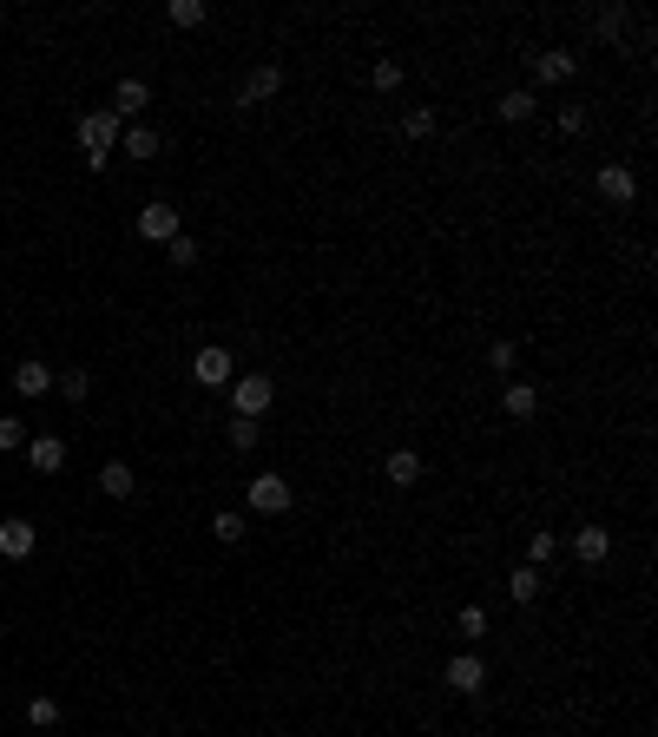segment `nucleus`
Masks as SVG:
<instances>
[{
    "label": "nucleus",
    "instance_id": "nucleus-1",
    "mask_svg": "<svg viewBox=\"0 0 658 737\" xmlns=\"http://www.w3.org/2000/svg\"><path fill=\"white\" fill-rule=\"evenodd\" d=\"M119 112L112 106H99V112H86V119H79L73 126V139H79V152H86V165H93V172H106L112 165V145H119Z\"/></svg>",
    "mask_w": 658,
    "mask_h": 737
},
{
    "label": "nucleus",
    "instance_id": "nucleus-12",
    "mask_svg": "<svg viewBox=\"0 0 658 737\" xmlns=\"http://www.w3.org/2000/svg\"><path fill=\"white\" fill-rule=\"evenodd\" d=\"M599 191H606L612 204H632L639 198V178H632V165H599Z\"/></svg>",
    "mask_w": 658,
    "mask_h": 737
},
{
    "label": "nucleus",
    "instance_id": "nucleus-10",
    "mask_svg": "<svg viewBox=\"0 0 658 737\" xmlns=\"http://www.w3.org/2000/svg\"><path fill=\"white\" fill-rule=\"evenodd\" d=\"M27 461H33V474H60L66 468V441L60 435H33L27 441Z\"/></svg>",
    "mask_w": 658,
    "mask_h": 737
},
{
    "label": "nucleus",
    "instance_id": "nucleus-26",
    "mask_svg": "<svg viewBox=\"0 0 658 737\" xmlns=\"http://www.w3.org/2000/svg\"><path fill=\"white\" fill-rule=\"evenodd\" d=\"M165 14H172V27H204V14H211V7H204V0H172Z\"/></svg>",
    "mask_w": 658,
    "mask_h": 737
},
{
    "label": "nucleus",
    "instance_id": "nucleus-3",
    "mask_svg": "<svg viewBox=\"0 0 658 737\" xmlns=\"http://www.w3.org/2000/svg\"><path fill=\"white\" fill-rule=\"evenodd\" d=\"M231 349H218V343H204L198 356H191V376H198V389H231Z\"/></svg>",
    "mask_w": 658,
    "mask_h": 737
},
{
    "label": "nucleus",
    "instance_id": "nucleus-32",
    "mask_svg": "<svg viewBox=\"0 0 658 737\" xmlns=\"http://www.w3.org/2000/svg\"><path fill=\"white\" fill-rule=\"evenodd\" d=\"M487 369H501V376L514 382V343H494V349H487Z\"/></svg>",
    "mask_w": 658,
    "mask_h": 737
},
{
    "label": "nucleus",
    "instance_id": "nucleus-20",
    "mask_svg": "<svg viewBox=\"0 0 658 737\" xmlns=\"http://www.w3.org/2000/svg\"><path fill=\"white\" fill-rule=\"evenodd\" d=\"M27 724H33V731H53V724H60V698H47V691L27 698Z\"/></svg>",
    "mask_w": 658,
    "mask_h": 737
},
{
    "label": "nucleus",
    "instance_id": "nucleus-13",
    "mask_svg": "<svg viewBox=\"0 0 658 737\" xmlns=\"http://www.w3.org/2000/svg\"><path fill=\"white\" fill-rule=\"evenodd\" d=\"M501 408H507V422H533V415H540V389H533V382H507Z\"/></svg>",
    "mask_w": 658,
    "mask_h": 737
},
{
    "label": "nucleus",
    "instance_id": "nucleus-19",
    "mask_svg": "<svg viewBox=\"0 0 658 737\" xmlns=\"http://www.w3.org/2000/svg\"><path fill=\"white\" fill-rule=\"evenodd\" d=\"M211 534H218L224 547H237V540L251 534V520H244V514H231V507H224V514H211Z\"/></svg>",
    "mask_w": 658,
    "mask_h": 737
},
{
    "label": "nucleus",
    "instance_id": "nucleus-4",
    "mask_svg": "<svg viewBox=\"0 0 658 737\" xmlns=\"http://www.w3.org/2000/svg\"><path fill=\"white\" fill-rule=\"evenodd\" d=\"M441 685L461 691V698H474V691H487V665L474 659V652H455V659H448V672H441Z\"/></svg>",
    "mask_w": 658,
    "mask_h": 737
},
{
    "label": "nucleus",
    "instance_id": "nucleus-8",
    "mask_svg": "<svg viewBox=\"0 0 658 737\" xmlns=\"http://www.w3.org/2000/svg\"><path fill=\"white\" fill-rule=\"evenodd\" d=\"M145 106H152V86H145V79H119V86H112V112H119V126L139 119Z\"/></svg>",
    "mask_w": 658,
    "mask_h": 737
},
{
    "label": "nucleus",
    "instance_id": "nucleus-21",
    "mask_svg": "<svg viewBox=\"0 0 658 737\" xmlns=\"http://www.w3.org/2000/svg\"><path fill=\"white\" fill-rule=\"evenodd\" d=\"M507 593H514L520 606H533V599H540V566H514V580H507Z\"/></svg>",
    "mask_w": 658,
    "mask_h": 737
},
{
    "label": "nucleus",
    "instance_id": "nucleus-22",
    "mask_svg": "<svg viewBox=\"0 0 658 737\" xmlns=\"http://www.w3.org/2000/svg\"><path fill=\"white\" fill-rule=\"evenodd\" d=\"M53 389H60L66 402H86V395H93V376H86V369H66V376H53Z\"/></svg>",
    "mask_w": 658,
    "mask_h": 737
},
{
    "label": "nucleus",
    "instance_id": "nucleus-23",
    "mask_svg": "<svg viewBox=\"0 0 658 737\" xmlns=\"http://www.w3.org/2000/svg\"><path fill=\"white\" fill-rule=\"evenodd\" d=\"M593 27L606 33V40H619V33L632 27V7H599V14H593Z\"/></svg>",
    "mask_w": 658,
    "mask_h": 737
},
{
    "label": "nucleus",
    "instance_id": "nucleus-14",
    "mask_svg": "<svg viewBox=\"0 0 658 737\" xmlns=\"http://www.w3.org/2000/svg\"><path fill=\"white\" fill-rule=\"evenodd\" d=\"M573 553H580V566H599L612 553V534L606 527H580V534H573Z\"/></svg>",
    "mask_w": 658,
    "mask_h": 737
},
{
    "label": "nucleus",
    "instance_id": "nucleus-17",
    "mask_svg": "<svg viewBox=\"0 0 658 737\" xmlns=\"http://www.w3.org/2000/svg\"><path fill=\"white\" fill-rule=\"evenodd\" d=\"M14 389L20 395H47L53 389V369H47V362H20V369H14Z\"/></svg>",
    "mask_w": 658,
    "mask_h": 737
},
{
    "label": "nucleus",
    "instance_id": "nucleus-7",
    "mask_svg": "<svg viewBox=\"0 0 658 737\" xmlns=\"http://www.w3.org/2000/svg\"><path fill=\"white\" fill-rule=\"evenodd\" d=\"M251 507H257V514H290V481H283V474H257V481H251Z\"/></svg>",
    "mask_w": 658,
    "mask_h": 737
},
{
    "label": "nucleus",
    "instance_id": "nucleus-28",
    "mask_svg": "<svg viewBox=\"0 0 658 737\" xmlns=\"http://www.w3.org/2000/svg\"><path fill=\"white\" fill-rule=\"evenodd\" d=\"M165 257H172V270H191V264H198V237H185V231H178L172 244H165Z\"/></svg>",
    "mask_w": 658,
    "mask_h": 737
},
{
    "label": "nucleus",
    "instance_id": "nucleus-2",
    "mask_svg": "<svg viewBox=\"0 0 658 737\" xmlns=\"http://www.w3.org/2000/svg\"><path fill=\"white\" fill-rule=\"evenodd\" d=\"M270 395H277V382H270V376H257V369H251V376H231V408L244 415V422H257V415H264V408H270Z\"/></svg>",
    "mask_w": 658,
    "mask_h": 737
},
{
    "label": "nucleus",
    "instance_id": "nucleus-16",
    "mask_svg": "<svg viewBox=\"0 0 658 737\" xmlns=\"http://www.w3.org/2000/svg\"><path fill=\"white\" fill-rule=\"evenodd\" d=\"M99 487H106L112 501H126L132 487H139V474H132V468H126V461H106V468H99Z\"/></svg>",
    "mask_w": 658,
    "mask_h": 737
},
{
    "label": "nucleus",
    "instance_id": "nucleus-34",
    "mask_svg": "<svg viewBox=\"0 0 658 737\" xmlns=\"http://www.w3.org/2000/svg\"><path fill=\"white\" fill-rule=\"evenodd\" d=\"M487 632V612L481 606H461V639H481Z\"/></svg>",
    "mask_w": 658,
    "mask_h": 737
},
{
    "label": "nucleus",
    "instance_id": "nucleus-5",
    "mask_svg": "<svg viewBox=\"0 0 658 737\" xmlns=\"http://www.w3.org/2000/svg\"><path fill=\"white\" fill-rule=\"evenodd\" d=\"M283 93V66H251L244 86H237V106H264V99Z\"/></svg>",
    "mask_w": 658,
    "mask_h": 737
},
{
    "label": "nucleus",
    "instance_id": "nucleus-18",
    "mask_svg": "<svg viewBox=\"0 0 658 737\" xmlns=\"http://www.w3.org/2000/svg\"><path fill=\"white\" fill-rule=\"evenodd\" d=\"M119 145H126V158H158V145H165V139H158L152 126H126V132H119Z\"/></svg>",
    "mask_w": 658,
    "mask_h": 737
},
{
    "label": "nucleus",
    "instance_id": "nucleus-31",
    "mask_svg": "<svg viewBox=\"0 0 658 737\" xmlns=\"http://www.w3.org/2000/svg\"><path fill=\"white\" fill-rule=\"evenodd\" d=\"M527 553H533V566H540V560H553V553H560V534H547V527H540V534L527 540Z\"/></svg>",
    "mask_w": 658,
    "mask_h": 737
},
{
    "label": "nucleus",
    "instance_id": "nucleus-15",
    "mask_svg": "<svg viewBox=\"0 0 658 737\" xmlns=\"http://www.w3.org/2000/svg\"><path fill=\"white\" fill-rule=\"evenodd\" d=\"M382 474H389L395 487H415V481H422V455H415V448H395V455L382 461Z\"/></svg>",
    "mask_w": 658,
    "mask_h": 737
},
{
    "label": "nucleus",
    "instance_id": "nucleus-27",
    "mask_svg": "<svg viewBox=\"0 0 658 737\" xmlns=\"http://www.w3.org/2000/svg\"><path fill=\"white\" fill-rule=\"evenodd\" d=\"M369 86H376V93H395V86H402V60H376L369 66Z\"/></svg>",
    "mask_w": 658,
    "mask_h": 737
},
{
    "label": "nucleus",
    "instance_id": "nucleus-11",
    "mask_svg": "<svg viewBox=\"0 0 658 737\" xmlns=\"http://www.w3.org/2000/svg\"><path fill=\"white\" fill-rule=\"evenodd\" d=\"M573 73H580V53H566V47H553V53L533 60V79H547V86H560V79H573Z\"/></svg>",
    "mask_w": 658,
    "mask_h": 737
},
{
    "label": "nucleus",
    "instance_id": "nucleus-30",
    "mask_svg": "<svg viewBox=\"0 0 658 737\" xmlns=\"http://www.w3.org/2000/svg\"><path fill=\"white\" fill-rule=\"evenodd\" d=\"M224 435H231V448H257V435H264V428H257V422H244V415H237V422L224 428Z\"/></svg>",
    "mask_w": 658,
    "mask_h": 737
},
{
    "label": "nucleus",
    "instance_id": "nucleus-35",
    "mask_svg": "<svg viewBox=\"0 0 658 737\" xmlns=\"http://www.w3.org/2000/svg\"><path fill=\"white\" fill-rule=\"evenodd\" d=\"M0 566H7V560H0Z\"/></svg>",
    "mask_w": 658,
    "mask_h": 737
},
{
    "label": "nucleus",
    "instance_id": "nucleus-24",
    "mask_svg": "<svg viewBox=\"0 0 658 737\" xmlns=\"http://www.w3.org/2000/svg\"><path fill=\"white\" fill-rule=\"evenodd\" d=\"M533 106H540V99H533V93H507V99H501V106H494V112H501L507 126H520V119H533Z\"/></svg>",
    "mask_w": 658,
    "mask_h": 737
},
{
    "label": "nucleus",
    "instance_id": "nucleus-29",
    "mask_svg": "<svg viewBox=\"0 0 658 737\" xmlns=\"http://www.w3.org/2000/svg\"><path fill=\"white\" fill-rule=\"evenodd\" d=\"M0 448H27V422L20 415H0Z\"/></svg>",
    "mask_w": 658,
    "mask_h": 737
},
{
    "label": "nucleus",
    "instance_id": "nucleus-6",
    "mask_svg": "<svg viewBox=\"0 0 658 737\" xmlns=\"http://www.w3.org/2000/svg\"><path fill=\"white\" fill-rule=\"evenodd\" d=\"M139 237H145V244H172V237H178V211L165 198L145 204V211H139Z\"/></svg>",
    "mask_w": 658,
    "mask_h": 737
},
{
    "label": "nucleus",
    "instance_id": "nucleus-9",
    "mask_svg": "<svg viewBox=\"0 0 658 737\" xmlns=\"http://www.w3.org/2000/svg\"><path fill=\"white\" fill-rule=\"evenodd\" d=\"M33 547H40L33 520H0V560H27Z\"/></svg>",
    "mask_w": 658,
    "mask_h": 737
},
{
    "label": "nucleus",
    "instance_id": "nucleus-33",
    "mask_svg": "<svg viewBox=\"0 0 658 737\" xmlns=\"http://www.w3.org/2000/svg\"><path fill=\"white\" fill-rule=\"evenodd\" d=\"M586 132V112L580 106H560V139H580Z\"/></svg>",
    "mask_w": 658,
    "mask_h": 737
},
{
    "label": "nucleus",
    "instance_id": "nucleus-25",
    "mask_svg": "<svg viewBox=\"0 0 658 737\" xmlns=\"http://www.w3.org/2000/svg\"><path fill=\"white\" fill-rule=\"evenodd\" d=\"M402 139H435V106H415L402 119Z\"/></svg>",
    "mask_w": 658,
    "mask_h": 737
}]
</instances>
